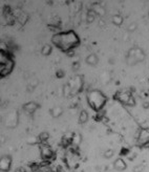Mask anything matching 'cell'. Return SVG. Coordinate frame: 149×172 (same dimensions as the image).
<instances>
[{
  "instance_id": "1",
  "label": "cell",
  "mask_w": 149,
  "mask_h": 172,
  "mask_svg": "<svg viewBox=\"0 0 149 172\" xmlns=\"http://www.w3.org/2000/svg\"><path fill=\"white\" fill-rule=\"evenodd\" d=\"M51 42L54 45L64 53H68L79 45L80 39L79 36L74 31H66V32L56 33L51 37Z\"/></svg>"
},
{
  "instance_id": "2",
  "label": "cell",
  "mask_w": 149,
  "mask_h": 172,
  "mask_svg": "<svg viewBox=\"0 0 149 172\" xmlns=\"http://www.w3.org/2000/svg\"><path fill=\"white\" fill-rule=\"evenodd\" d=\"M86 98L88 105L91 107V109L96 111H100L106 103V96L98 89L89 90L86 95Z\"/></svg>"
},
{
  "instance_id": "3",
  "label": "cell",
  "mask_w": 149,
  "mask_h": 172,
  "mask_svg": "<svg viewBox=\"0 0 149 172\" xmlns=\"http://www.w3.org/2000/svg\"><path fill=\"white\" fill-rule=\"evenodd\" d=\"M0 73L2 76H6L13 70L14 67V62H13L12 58L8 55V53L1 52V58H0Z\"/></svg>"
},
{
  "instance_id": "4",
  "label": "cell",
  "mask_w": 149,
  "mask_h": 172,
  "mask_svg": "<svg viewBox=\"0 0 149 172\" xmlns=\"http://www.w3.org/2000/svg\"><path fill=\"white\" fill-rule=\"evenodd\" d=\"M145 59V54L141 48H132L128 55V63L134 65L137 62H142Z\"/></svg>"
},
{
  "instance_id": "5",
  "label": "cell",
  "mask_w": 149,
  "mask_h": 172,
  "mask_svg": "<svg viewBox=\"0 0 149 172\" xmlns=\"http://www.w3.org/2000/svg\"><path fill=\"white\" fill-rule=\"evenodd\" d=\"M137 144L140 146H145L149 144V127L141 128L137 133Z\"/></svg>"
},
{
  "instance_id": "6",
  "label": "cell",
  "mask_w": 149,
  "mask_h": 172,
  "mask_svg": "<svg viewBox=\"0 0 149 172\" xmlns=\"http://www.w3.org/2000/svg\"><path fill=\"white\" fill-rule=\"evenodd\" d=\"M117 98H118L119 101L121 102V103H123L124 105H129V106L134 105V98H132L131 95H130L129 92H127V91H120L118 96H117Z\"/></svg>"
},
{
  "instance_id": "7",
  "label": "cell",
  "mask_w": 149,
  "mask_h": 172,
  "mask_svg": "<svg viewBox=\"0 0 149 172\" xmlns=\"http://www.w3.org/2000/svg\"><path fill=\"white\" fill-rule=\"evenodd\" d=\"M12 165V158L10 156H2L0 160V169L2 172H8L11 169Z\"/></svg>"
},
{
  "instance_id": "8",
  "label": "cell",
  "mask_w": 149,
  "mask_h": 172,
  "mask_svg": "<svg viewBox=\"0 0 149 172\" xmlns=\"http://www.w3.org/2000/svg\"><path fill=\"white\" fill-rule=\"evenodd\" d=\"M40 152H41V156L43 158H45V160L53 157V154H54L51 148L49 146H47V145H42L41 149H40Z\"/></svg>"
},
{
  "instance_id": "9",
  "label": "cell",
  "mask_w": 149,
  "mask_h": 172,
  "mask_svg": "<svg viewBox=\"0 0 149 172\" xmlns=\"http://www.w3.org/2000/svg\"><path fill=\"white\" fill-rule=\"evenodd\" d=\"M6 126L8 127H15L18 123V115H16V113H11L6 118Z\"/></svg>"
},
{
  "instance_id": "10",
  "label": "cell",
  "mask_w": 149,
  "mask_h": 172,
  "mask_svg": "<svg viewBox=\"0 0 149 172\" xmlns=\"http://www.w3.org/2000/svg\"><path fill=\"white\" fill-rule=\"evenodd\" d=\"M126 163H125V161L123 160V158H117L116 161L114 162V168L116 169V170H118V171H123V170H125L126 169Z\"/></svg>"
},
{
  "instance_id": "11",
  "label": "cell",
  "mask_w": 149,
  "mask_h": 172,
  "mask_svg": "<svg viewBox=\"0 0 149 172\" xmlns=\"http://www.w3.org/2000/svg\"><path fill=\"white\" fill-rule=\"evenodd\" d=\"M38 108V105L35 103V102H28V103L23 105V110L25 111L26 113H34L36 111V109Z\"/></svg>"
},
{
  "instance_id": "12",
  "label": "cell",
  "mask_w": 149,
  "mask_h": 172,
  "mask_svg": "<svg viewBox=\"0 0 149 172\" xmlns=\"http://www.w3.org/2000/svg\"><path fill=\"white\" fill-rule=\"evenodd\" d=\"M98 57H97L96 55H94V54H91V55H89L88 57L86 58V63L89 64V65L91 66H94L98 64Z\"/></svg>"
},
{
  "instance_id": "13",
  "label": "cell",
  "mask_w": 149,
  "mask_h": 172,
  "mask_svg": "<svg viewBox=\"0 0 149 172\" xmlns=\"http://www.w3.org/2000/svg\"><path fill=\"white\" fill-rule=\"evenodd\" d=\"M88 120V112L86 110H81V112L79 113V122L81 124H84Z\"/></svg>"
},
{
  "instance_id": "14",
  "label": "cell",
  "mask_w": 149,
  "mask_h": 172,
  "mask_svg": "<svg viewBox=\"0 0 149 172\" xmlns=\"http://www.w3.org/2000/svg\"><path fill=\"white\" fill-rule=\"evenodd\" d=\"M81 141H82V138L79 133H74L73 135V138H71V145L78 147L79 145L81 144Z\"/></svg>"
},
{
  "instance_id": "15",
  "label": "cell",
  "mask_w": 149,
  "mask_h": 172,
  "mask_svg": "<svg viewBox=\"0 0 149 172\" xmlns=\"http://www.w3.org/2000/svg\"><path fill=\"white\" fill-rule=\"evenodd\" d=\"M62 112H63V110L61 107H54L53 109H51V115L55 118L60 117V115H62Z\"/></svg>"
},
{
  "instance_id": "16",
  "label": "cell",
  "mask_w": 149,
  "mask_h": 172,
  "mask_svg": "<svg viewBox=\"0 0 149 172\" xmlns=\"http://www.w3.org/2000/svg\"><path fill=\"white\" fill-rule=\"evenodd\" d=\"M111 21L116 25H121L123 23V18H122V16H120V15H114L111 18Z\"/></svg>"
},
{
  "instance_id": "17",
  "label": "cell",
  "mask_w": 149,
  "mask_h": 172,
  "mask_svg": "<svg viewBox=\"0 0 149 172\" xmlns=\"http://www.w3.org/2000/svg\"><path fill=\"white\" fill-rule=\"evenodd\" d=\"M51 50H53V48H51V45H48V44H45V45L42 47V55L43 56H49L51 54Z\"/></svg>"
},
{
  "instance_id": "18",
  "label": "cell",
  "mask_w": 149,
  "mask_h": 172,
  "mask_svg": "<svg viewBox=\"0 0 149 172\" xmlns=\"http://www.w3.org/2000/svg\"><path fill=\"white\" fill-rule=\"evenodd\" d=\"M96 15L97 14H96V12H94V11H89L88 14H87V18H86L87 22L91 23V22L94 20V18H96Z\"/></svg>"
},
{
  "instance_id": "19",
  "label": "cell",
  "mask_w": 149,
  "mask_h": 172,
  "mask_svg": "<svg viewBox=\"0 0 149 172\" xmlns=\"http://www.w3.org/2000/svg\"><path fill=\"white\" fill-rule=\"evenodd\" d=\"M94 12H96L97 15H100V16L105 14V10H103L102 6H97V8H94Z\"/></svg>"
},
{
  "instance_id": "20",
  "label": "cell",
  "mask_w": 149,
  "mask_h": 172,
  "mask_svg": "<svg viewBox=\"0 0 149 172\" xmlns=\"http://www.w3.org/2000/svg\"><path fill=\"white\" fill-rule=\"evenodd\" d=\"M112 155H114V150H112V149H107V150L104 152V157H106V158L112 157Z\"/></svg>"
},
{
  "instance_id": "21",
  "label": "cell",
  "mask_w": 149,
  "mask_h": 172,
  "mask_svg": "<svg viewBox=\"0 0 149 172\" xmlns=\"http://www.w3.org/2000/svg\"><path fill=\"white\" fill-rule=\"evenodd\" d=\"M64 91H63V93H64V96L65 97H67V96H69L71 95V86L69 85H65L64 86Z\"/></svg>"
},
{
  "instance_id": "22",
  "label": "cell",
  "mask_w": 149,
  "mask_h": 172,
  "mask_svg": "<svg viewBox=\"0 0 149 172\" xmlns=\"http://www.w3.org/2000/svg\"><path fill=\"white\" fill-rule=\"evenodd\" d=\"M47 138H48V133H47V132H42L41 135H39V140L41 141V142H43V141H46Z\"/></svg>"
},
{
  "instance_id": "23",
  "label": "cell",
  "mask_w": 149,
  "mask_h": 172,
  "mask_svg": "<svg viewBox=\"0 0 149 172\" xmlns=\"http://www.w3.org/2000/svg\"><path fill=\"white\" fill-rule=\"evenodd\" d=\"M134 28H135V24H134V23H132V24H131V26H130V28H128V30H129V31H134Z\"/></svg>"
}]
</instances>
